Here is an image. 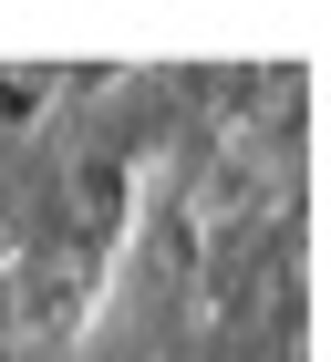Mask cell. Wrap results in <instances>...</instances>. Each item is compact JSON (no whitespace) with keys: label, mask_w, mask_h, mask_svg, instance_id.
<instances>
[]
</instances>
